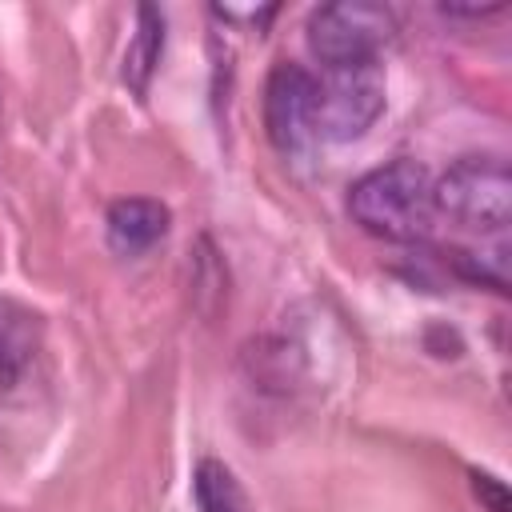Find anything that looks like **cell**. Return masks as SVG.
Returning a JSON list of instances; mask_svg holds the SVG:
<instances>
[{"mask_svg":"<svg viewBox=\"0 0 512 512\" xmlns=\"http://www.w3.org/2000/svg\"><path fill=\"white\" fill-rule=\"evenodd\" d=\"M348 212L368 236H380L392 244L424 240L436 220L432 176L416 160L380 164L348 188Z\"/></svg>","mask_w":512,"mask_h":512,"instance_id":"obj_1","label":"cell"},{"mask_svg":"<svg viewBox=\"0 0 512 512\" xmlns=\"http://www.w3.org/2000/svg\"><path fill=\"white\" fill-rule=\"evenodd\" d=\"M436 216L500 236L512 224V172L500 156H464L432 184Z\"/></svg>","mask_w":512,"mask_h":512,"instance_id":"obj_2","label":"cell"},{"mask_svg":"<svg viewBox=\"0 0 512 512\" xmlns=\"http://www.w3.org/2000/svg\"><path fill=\"white\" fill-rule=\"evenodd\" d=\"M308 52L332 68H356V64H376L380 48L396 36V16L384 4L372 0H336L320 4L308 16Z\"/></svg>","mask_w":512,"mask_h":512,"instance_id":"obj_3","label":"cell"},{"mask_svg":"<svg viewBox=\"0 0 512 512\" xmlns=\"http://www.w3.org/2000/svg\"><path fill=\"white\" fill-rule=\"evenodd\" d=\"M384 112V76L376 64L332 68L316 80V136L356 140Z\"/></svg>","mask_w":512,"mask_h":512,"instance_id":"obj_4","label":"cell"},{"mask_svg":"<svg viewBox=\"0 0 512 512\" xmlns=\"http://www.w3.org/2000/svg\"><path fill=\"white\" fill-rule=\"evenodd\" d=\"M264 128L280 156H308L316 136V76L280 60L264 80Z\"/></svg>","mask_w":512,"mask_h":512,"instance_id":"obj_5","label":"cell"},{"mask_svg":"<svg viewBox=\"0 0 512 512\" xmlns=\"http://www.w3.org/2000/svg\"><path fill=\"white\" fill-rule=\"evenodd\" d=\"M104 228H108L112 252L140 256V252H148L152 244L164 240V232H168V208L160 200H148V196H128V200H116L108 208Z\"/></svg>","mask_w":512,"mask_h":512,"instance_id":"obj_6","label":"cell"},{"mask_svg":"<svg viewBox=\"0 0 512 512\" xmlns=\"http://www.w3.org/2000/svg\"><path fill=\"white\" fill-rule=\"evenodd\" d=\"M160 52H164V16H160V8L140 4L136 8V32H132L128 48H124V64H120V80L136 96L148 92L152 72L160 64Z\"/></svg>","mask_w":512,"mask_h":512,"instance_id":"obj_7","label":"cell"},{"mask_svg":"<svg viewBox=\"0 0 512 512\" xmlns=\"http://www.w3.org/2000/svg\"><path fill=\"white\" fill-rule=\"evenodd\" d=\"M192 500L200 512H252L244 484L236 480V472L224 460L204 456L192 468Z\"/></svg>","mask_w":512,"mask_h":512,"instance_id":"obj_8","label":"cell"},{"mask_svg":"<svg viewBox=\"0 0 512 512\" xmlns=\"http://www.w3.org/2000/svg\"><path fill=\"white\" fill-rule=\"evenodd\" d=\"M472 492H476V500L488 504V512H508V488H504L496 476L472 472Z\"/></svg>","mask_w":512,"mask_h":512,"instance_id":"obj_9","label":"cell"},{"mask_svg":"<svg viewBox=\"0 0 512 512\" xmlns=\"http://www.w3.org/2000/svg\"><path fill=\"white\" fill-rule=\"evenodd\" d=\"M20 364H24V356L16 352V344L12 340H0V388H12L16 384Z\"/></svg>","mask_w":512,"mask_h":512,"instance_id":"obj_10","label":"cell"}]
</instances>
